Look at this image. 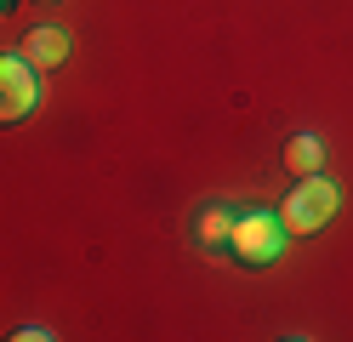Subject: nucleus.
<instances>
[{"instance_id":"1","label":"nucleus","mask_w":353,"mask_h":342,"mask_svg":"<svg viewBox=\"0 0 353 342\" xmlns=\"http://www.w3.org/2000/svg\"><path fill=\"white\" fill-rule=\"evenodd\" d=\"M228 251H234L239 263H251V268H268L279 251H285V222L268 217V211L234 217V228H228Z\"/></svg>"},{"instance_id":"2","label":"nucleus","mask_w":353,"mask_h":342,"mask_svg":"<svg viewBox=\"0 0 353 342\" xmlns=\"http://www.w3.org/2000/svg\"><path fill=\"white\" fill-rule=\"evenodd\" d=\"M330 211H336V189L314 171V177H302L291 194H285L279 205V222H285V234H314V228L330 222Z\"/></svg>"},{"instance_id":"3","label":"nucleus","mask_w":353,"mask_h":342,"mask_svg":"<svg viewBox=\"0 0 353 342\" xmlns=\"http://www.w3.org/2000/svg\"><path fill=\"white\" fill-rule=\"evenodd\" d=\"M40 103V80H34V63L17 52V57H0V126L23 120V114H34Z\"/></svg>"},{"instance_id":"4","label":"nucleus","mask_w":353,"mask_h":342,"mask_svg":"<svg viewBox=\"0 0 353 342\" xmlns=\"http://www.w3.org/2000/svg\"><path fill=\"white\" fill-rule=\"evenodd\" d=\"M23 57L46 75V68H57L63 57H69V35H63V29H34V35L23 40Z\"/></svg>"},{"instance_id":"5","label":"nucleus","mask_w":353,"mask_h":342,"mask_svg":"<svg viewBox=\"0 0 353 342\" xmlns=\"http://www.w3.org/2000/svg\"><path fill=\"white\" fill-rule=\"evenodd\" d=\"M285 166H291L296 177H314L319 166H325V143L314 131H302V137H291V143H285Z\"/></svg>"},{"instance_id":"6","label":"nucleus","mask_w":353,"mask_h":342,"mask_svg":"<svg viewBox=\"0 0 353 342\" xmlns=\"http://www.w3.org/2000/svg\"><path fill=\"white\" fill-rule=\"evenodd\" d=\"M194 228H200V240H205V245H223V240H228V228H234V217L223 211V205H211V211H200V222H194Z\"/></svg>"}]
</instances>
